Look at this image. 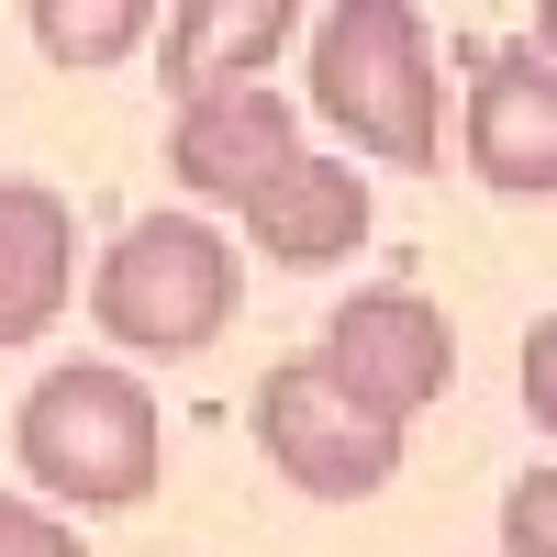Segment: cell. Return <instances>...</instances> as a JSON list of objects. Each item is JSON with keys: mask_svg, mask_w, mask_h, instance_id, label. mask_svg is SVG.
I'll return each mask as SVG.
<instances>
[{"mask_svg": "<svg viewBox=\"0 0 557 557\" xmlns=\"http://www.w3.org/2000/svg\"><path fill=\"white\" fill-rule=\"evenodd\" d=\"M257 446H268V469L290 491H312V502H368L401 469V435L323 380V357H290V368L257 380Z\"/></svg>", "mask_w": 557, "mask_h": 557, "instance_id": "cell-4", "label": "cell"}, {"mask_svg": "<svg viewBox=\"0 0 557 557\" xmlns=\"http://www.w3.org/2000/svg\"><path fill=\"white\" fill-rule=\"evenodd\" d=\"M246 235H257V257H278V268H335V257L368 246V178L335 168V157H290V168L246 201Z\"/></svg>", "mask_w": 557, "mask_h": 557, "instance_id": "cell-9", "label": "cell"}, {"mask_svg": "<svg viewBox=\"0 0 557 557\" xmlns=\"http://www.w3.org/2000/svg\"><path fill=\"white\" fill-rule=\"evenodd\" d=\"M235 301H246V257L223 246L201 212L123 223V246L101 257V278H89L101 335L134 346V357H201L223 323H235Z\"/></svg>", "mask_w": 557, "mask_h": 557, "instance_id": "cell-3", "label": "cell"}, {"mask_svg": "<svg viewBox=\"0 0 557 557\" xmlns=\"http://www.w3.org/2000/svg\"><path fill=\"white\" fill-rule=\"evenodd\" d=\"M0 557H89V546H78V524H57V513H45V502L0 491Z\"/></svg>", "mask_w": 557, "mask_h": 557, "instance_id": "cell-13", "label": "cell"}, {"mask_svg": "<svg viewBox=\"0 0 557 557\" xmlns=\"http://www.w3.org/2000/svg\"><path fill=\"white\" fill-rule=\"evenodd\" d=\"M290 34H301L290 0H190V12L157 23V57H168L178 101H212V89H257Z\"/></svg>", "mask_w": 557, "mask_h": 557, "instance_id": "cell-10", "label": "cell"}, {"mask_svg": "<svg viewBox=\"0 0 557 557\" xmlns=\"http://www.w3.org/2000/svg\"><path fill=\"white\" fill-rule=\"evenodd\" d=\"M78 290V212L45 178H0V346H34Z\"/></svg>", "mask_w": 557, "mask_h": 557, "instance_id": "cell-8", "label": "cell"}, {"mask_svg": "<svg viewBox=\"0 0 557 557\" xmlns=\"http://www.w3.org/2000/svg\"><path fill=\"white\" fill-rule=\"evenodd\" d=\"M502 546L513 557H557V469H524L502 491Z\"/></svg>", "mask_w": 557, "mask_h": 557, "instance_id": "cell-12", "label": "cell"}, {"mask_svg": "<svg viewBox=\"0 0 557 557\" xmlns=\"http://www.w3.org/2000/svg\"><path fill=\"white\" fill-rule=\"evenodd\" d=\"M12 446H23V480L45 502H67V513H134V502L157 491V391L134 380V368H45L12 412Z\"/></svg>", "mask_w": 557, "mask_h": 557, "instance_id": "cell-2", "label": "cell"}, {"mask_svg": "<svg viewBox=\"0 0 557 557\" xmlns=\"http://www.w3.org/2000/svg\"><path fill=\"white\" fill-rule=\"evenodd\" d=\"M469 168L502 201H546L557 190V67L535 45H502L469 78Z\"/></svg>", "mask_w": 557, "mask_h": 557, "instance_id": "cell-7", "label": "cell"}, {"mask_svg": "<svg viewBox=\"0 0 557 557\" xmlns=\"http://www.w3.org/2000/svg\"><path fill=\"white\" fill-rule=\"evenodd\" d=\"M146 34H157L146 0H101V12H67V0H57V12H34V45H45L57 67H112V57H134Z\"/></svg>", "mask_w": 557, "mask_h": 557, "instance_id": "cell-11", "label": "cell"}, {"mask_svg": "<svg viewBox=\"0 0 557 557\" xmlns=\"http://www.w3.org/2000/svg\"><path fill=\"white\" fill-rule=\"evenodd\" d=\"M535 57H546V67H557V12H535Z\"/></svg>", "mask_w": 557, "mask_h": 557, "instance_id": "cell-15", "label": "cell"}, {"mask_svg": "<svg viewBox=\"0 0 557 557\" xmlns=\"http://www.w3.org/2000/svg\"><path fill=\"white\" fill-rule=\"evenodd\" d=\"M513 380H524V412L557 435V312H535V335H524V368H513Z\"/></svg>", "mask_w": 557, "mask_h": 557, "instance_id": "cell-14", "label": "cell"}, {"mask_svg": "<svg viewBox=\"0 0 557 557\" xmlns=\"http://www.w3.org/2000/svg\"><path fill=\"white\" fill-rule=\"evenodd\" d=\"M312 357H323V380H335L346 401H368L391 435L457 380V335H446V312L424 290H357L335 323H323Z\"/></svg>", "mask_w": 557, "mask_h": 557, "instance_id": "cell-5", "label": "cell"}, {"mask_svg": "<svg viewBox=\"0 0 557 557\" xmlns=\"http://www.w3.org/2000/svg\"><path fill=\"white\" fill-rule=\"evenodd\" d=\"M312 112L380 168H446V78L412 0H346L312 23Z\"/></svg>", "mask_w": 557, "mask_h": 557, "instance_id": "cell-1", "label": "cell"}, {"mask_svg": "<svg viewBox=\"0 0 557 557\" xmlns=\"http://www.w3.org/2000/svg\"><path fill=\"white\" fill-rule=\"evenodd\" d=\"M301 157V123H290V101L257 78V89H212V101H178V123H168V168H178V190L190 201H257L278 168Z\"/></svg>", "mask_w": 557, "mask_h": 557, "instance_id": "cell-6", "label": "cell"}]
</instances>
